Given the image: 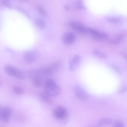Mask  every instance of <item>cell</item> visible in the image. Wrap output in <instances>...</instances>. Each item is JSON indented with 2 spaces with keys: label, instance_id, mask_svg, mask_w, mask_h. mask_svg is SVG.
Here are the masks:
<instances>
[{
  "label": "cell",
  "instance_id": "cell-12",
  "mask_svg": "<svg viewBox=\"0 0 127 127\" xmlns=\"http://www.w3.org/2000/svg\"><path fill=\"white\" fill-rule=\"evenodd\" d=\"M35 23L36 26L39 28L42 29L44 28L45 26V24L44 21L42 19L37 18L35 20Z\"/></svg>",
  "mask_w": 127,
  "mask_h": 127
},
{
  "label": "cell",
  "instance_id": "cell-23",
  "mask_svg": "<svg viewBox=\"0 0 127 127\" xmlns=\"http://www.w3.org/2000/svg\"><path fill=\"white\" fill-rule=\"evenodd\" d=\"M3 3L6 4V5L8 6L9 4V2L8 1L6 0H4L3 1Z\"/></svg>",
  "mask_w": 127,
  "mask_h": 127
},
{
  "label": "cell",
  "instance_id": "cell-14",
  "mask_svg": "<svg viewBox=\"0 0 127 127\" xmlns=\"http://www.w3.org/2000/svg\"><path fill=\"white\" fill-rule=\"evenodd\" d=\"M93 53L96 57L100 59H105L106 57V55L97 50H95L93 51Z\"/></svg>",
  "mask_w": 127,
  "mask_h": 127
},
{
  "label": "cell",
  "instance_id": "cell-13",
  "mask_svg": "<svg viewBox=\"0 0 127 127\" xmlns=\"http://www.w3.org/2000/svg\"><path fill=\"white\" fill-rule=\"evenodd\" d=\"M111 121V119L109 118H103L99 121L98 125L100 127L105 126L110 124Z\"/></svg>",
  "mask_w": 127,
  "mask_h": 127
},
{
  "label": "cell",
  "instance_id": "cell-8",
  "mask_svg": "<svg viewBox=\"0 0 127 127\" xmlns=\"http://www.w3.org/2000/svg\"><path fill=\"white\" fill-rule=\"evenodd\" d=\"M75 34L71 32L65 33L63 37V42L66 44H70L73 43L75 41Z\"/></svg>",
  "mask_w": 127,
  "mask_h": 127
},
{
  "label": "cell",
  "instance_id": "cell-17",
  "mask_svg": "<svg viewBox=\"0 0 127 127\" xmlns=\"http://www.w3.org/2000/svg\"><path fill=\"white\" fill-rule=\"evenodd\" d=\"M44 82L45 86H53L57 85L54 80L50 79H46Z\"/></svg>",
  "mask_w": 127,
  "mask_h": 127
},
{
  "label": "cell",
  "instance_id": "cell-7",
  "mask_svg": "<svg viewBox=\"0 0 127 127\" xmlns=\"http://www.w3.org/2000/svg\"><path fill=\"white\" fill-rule=\"evenodd\" d=\"M81 60L80 56L78 55L74 56L70 61L69 65V68L71 71L74 70L76 68Z\"/></svg>",
  "mask_w": 127,
  "mask_h": 127
},
{
  "label": "cell",
  "instance_id": "cell-16",
  "mask_svg": "<svg viewBox=\"0 0 127 127\" xmlns=\"http://www.w3.org/2000/svg\"><path fill=\"white\" fill-rule=\"evenodd\" d=\"M33 80L34 84L35 86L37 87H39L41 86L42 83L41 78H37Z\"/></svg>",
  "mask_w": 127,
  "mask_h": 127
},
{
  "label": "cell",
  "instance_id": "cell-9",
  "mask_svg": "<svg viewBox=\"0 0 127 127\" xmlns=\"http://www.w3.org/2000/svg\"><path fill=\"white\" fill-rule=\"evenodd\" d=\"M17 68L10 65H7L4 67L5 72L8 75L15 77Z\"/></svg>",
  "mask_w": 127,
  "mask_h": 127
},
{
  "label": "cell",
  "instance_id": "cell-10",
  "mask_svg": "<svg viewBox=\"0 0 127 127\" xmlns=\"http://www.w3.org/2000/svg\"><path fill=\"white\" fill-rule=\"evenodd\" d=\"M93 37L95 39L98 41L106 40L108 38V36L106 33L99 31Z\"/></svg>",
  "mask_w": 127,
  "mask_h": 127
},
{
  "label": "cell",
  "instance_id": "cell-6",
  "mask_svg": "<svg viewBox=\"0 0 127 127\" xmlns=\"http://www.w3.org/2000/svg\"><path fill=\"white\" fill-rule=\"evenodd\" d=\"M73 92L75 96L79 99H84L87 96V94L85 91L79 86H76L74 88Z\"/></svg>",
  "mask_w": 127,
  "mask_h": 127
},
{
  "label": "cell",
  "instance_id": "cell-5",
  "mask_svg": "<svg viewBox=\"0 0 127 127\" xmlns=\"http://www.w3.org/2000/svg\"><path fill=\"white\" fill-rule=\"evenodd\" d=\"M70 25L71 28L79 32L82 33L87 32V28L80 22L73 21L71 22Z\"/></svg>",
  "mask_w": 127,
  "mask_h": 127
},
{
  "label": "cell",
  "instance_id": "cell-19",
  "mask_svg": "<svg viewBox=\"0 0 127 127\" xmlns=\"http://www.w3.org/2000/svg\"><path fill=\"white\" fill-rule=\"evenodd\" d=\"M76 6L78 8L81 9H86L85 6L81 0H79L77 2Z\"/></svg>",
  "mask_w": 127,
  "mask_h": 127
},
{
  "label": "cell",
  "instance_id": "cell-22",
  "mask_svg": "<svg viewBox=\"0 0 127 127\" xmlns=\"http://www.w3.org/2000/svg\"><path fill=\"white\" fill-rule=\"evenodd\" d=\"M127 88H124L120 90L119 91V93H122L126 91Z\"/></svg>",
  "mask_w": 127,
  "mask_h": 127
},
{
  "label": "cell",
  "instance_id": "cell-1",
  "mask_svg": "<svg viewBox=\"0 0 127 127\" xmlns=\"http://www.w3.org/2000/svg\"><path fill=\"white\" fill-rule=\"evenodd\" d=\"M55 117L59 120H63L68 116V112L66 108L62 106H59L56 107L53 111Z\"/></svg>",
  "mask_w": 127,
  "mask_h": 127
},
{
  "label": "cell",
  "instance_id": "cell-21",
  "mask_svg": "<svg viewBox=\"0 0 127 127\" xmlns=\"http://www.w3.org/2000/svg\"><path fill=\"white\" fill-rule=\"evenodd\" d=\"M114 127H124V126L122 122H117L115 123Z\"/></svg>",
  "mask_w": 127,
  "mask_h": 127
},
{
  "label": "cell",
  "instance_id": "cell-11",
  "mask_svg": "<svg viewBox=\"0 0 127 127\" xmlns=\"http://www.w3.org/2000/svg\"><path fill=\"white\" fill-rule=\"evenodd\" d=\"M106 20L108 22L112 23H118L121 22L120 17L116 16H110L105 18Z\"/></svg>",
  "mask_w": 127,
  "mask_h": 127
},
{
  "label": "cell",
  "instance_id": "cell-15",
  "mask_svg": "<svg viewBox=\"0 0 127 127\" xmlns=\"http://www.w3.org/2000/svg\"><path fill=\"white\" fill-rule=\"evenodd\" d=\"M12 91L15 93L17 95L22 94L24 92V90L22 88L17 86L13 87Z\"/></svg>",
  "mask_w": 127,
  "mask_h": 127
},
{
  "label": "cell",
  "instance_id": "cell-24",
  "mask_svg": "<svg viewBox=\"0 0 127 127\" xmlns=\"http://www.w3.org/2000/svg\"></svg>",
  "mask_w": 127,
  "mask_h": 127
},
{
  "label": "cell",
  "instance_id": "cell-20",
  "mask_svg": "<svg viewBox=\"0 0 127 127\" xmlns=\"http://www.w3.org/2000/svg\"><path fill=\"white\" fill-rule=\"evenodd\" d=\"M38 10L39 12L41 14L43 15H45L46 14L45 10L40 6H38L37 7Z\"/></svg>",
  "mask_w": 127,
  "mask_h": 127
},
{
  "label": "cell",
  "instance_id": "cell-4",
  "mask_svg": "<svg viewBox=\"0 0 127 127\" xmlns=\"http://www.w3.org/2000/svg\"><path fill=\"white\" fill-rule=\"evenodd\" d=\"M38 56V52L35 50H32L26 52L24 55L25 61L28 63L34 62L37 59Z\"/></svg>",
  "mask_w": 127,
  "mask_h": 127
},
{
  "label": "cell",
  "instance_id": "cell-2",
  "mask_svg": "<svg viewBox=\"0 0 127 127\" xmlns=\"http://www.w3.org/2000/svg\"><path fill=\"white\" fill-rule=\"evenodd\" d=\"M12 110L7 106L0 107V120L5 123L9 121L12 113Z\"/></svg>",
  "mask_w": 127,
  "mask_h": 127
},
{
  "label": "cell",
  "instance_id": "cell-3",
  "mask_svg": "<svg viewBox=\"0 0 127 127\" xmlns=\"http://www.w3.org/2000/svg\"><path fill=\"white\" fill-rule=\"evenodd\" d=\"M44 92L49 96H54L58 95L61 90L57 85L53 86H45L44 88Z\"/></svg>",
  "mask_w": 127,
  "mask_h": 127
},
{
  "label": "cell",
  "instance_id": "cell-18",
  "mask_svg": "<svg viewBox=\"0 0 127 127\" xmlns=\"http://www.w3.org/2000/svg\"><path fill=\"white\" fill-rule=\"evenodd\" d=\"M41 97L44 100L50 102V100L49 97V96L47 95L45 93H41L39 94Z\"/></svg>",
  "mask_w": 127,
  "mask_h": 127
}]
</instances>
